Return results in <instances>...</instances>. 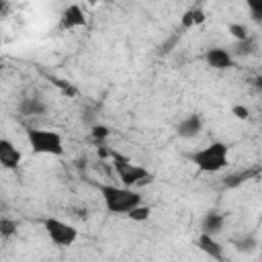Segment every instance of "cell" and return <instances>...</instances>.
Returning <instances> with one entry per match:
<instances>
[{"label": "cell", "instance_id": "cell-1", "mask_svg": "<svg viewBox=\"0 0 262 262\" xmlns=\"http://www.w3.org/2000/svg\"><path fill=\"white\" fill-rule=\"evenodd\" d=\"M104 209L113 215H127L135 205L141 203V194L133 190V186H117V184H100L98 186Z\"/></svg>", "mask_w": 262, "mask_h": 262}, {"label": "cell", "instance_id": "cell-2", "mask_svg": "<svg viewBox=\"0 0 262 262\" xmlns=\"http://www.w3.org/2000/svg\"><path fill=\"white\" fill-rule=\"evenodd\" d=\"M192 164L207 174H215L229 164V147L223 141H213L192 154Z\"/></svg>", "mask_w": 262, "mask_h": 262}, {"label": "cell", "instance_id": "cell-3", "mask_svg": "<svg viewBox=\"0 0 262 262\" xmlns=\"http://www.w3.org/2000/svg\"><path fill=\"white\" fill-rule=\"evenodd\" d=\"M27 141L35 154H43V156H61L63 154V139L57 131L27 129Z\"/></svg>", "mask_w": 262, "mask_h": 262}, {"label": "cell", "instance_id": "cell-4", "mask_svg": "<svg viewBox=\"0 0 262 262\" xmlns=\"http://www.w3.org/2000/svg\"><path fill=\"white\" fill-rule=\"evenodd\" d=\"M113 158H115V172H117L119 180L125 186H135V184H141V182H149L151 180V174L147 172V168L129 162L127 158H121L119 154H113Z\"/></svg>", "mask_w": 262, "mask_h": 262}, {"label": "cell", "instance_id": "cell-5", "mask_svg": "<svg viewBox=\"0 0 262 262\" xmlns=\"http://www.w3.org/2000/svg\"><path fill=\"white\" fill-rule=\"evenodd\" d=\"M43 229L45 233L49 235V239L55 244V246H61V248H68L72 246L76 239H78V229L68 223V221H61L57 217H47L43 219Z\"/></svg>", "mask_w": 262, "mask_h": 262}, {"label": "cell", "instance_id": "cell-6", "mask_svg": "<svg viewBox=\"0 0 262 262\" xmlns=\"http://www.w3.org/2000/svg\"><path fill=\"white\" fill-rule=\"evenodd\" d=\"M205 61L213 70H229L235 63V55H233V51H229L225 47H211L205 53Z\"/></svg>", "mask_w": 262, "mask_h": 262}, {"label": "cell", "instance_id": "cell-7", "mask_svg": "<svg viewBox=\"0 0 262 262\" xmlns=\"http://www.w3.org/2000/svg\"><path fill=\"white\" fill-rule=\"evenodd\" d=\"M23 162L20 149L10 139H0V164L6 170H16Z\"/></svg>", "mask_w": 262, "mask_h": 262}, {"label": "cell", "instance_id": "cell-8", "mask_svg": "<svg viewBox=\"0 0 262 262\" xmlns=\"http://www.w3.org/2000/svg\"><path fill=\"white\" fill-rule=\"evenodd\" d=\"M84 25H86V14H84L82 6H78V4H70L59 16V27L66 31H72V29H78Z\"/></svg>", "mask_w": 262, "mask_h": 262}, {"label": "cell", "instance_id": "cell-9", "mask_svg": "<svg viewBox=\"0 0 262 262\" xmlns=\"http://www.w3.org/2000/svg\"><path fill=\"white\" fill-rule=\"evenodd\" d=\"M201 129H203V119H201L199 115H188V117H184V119L178 123L176 133H178V137H182V139H192V137H196V135L201 133Z\"/></svg>", "mask_w": 262, "mask_h": 262}, {"label": "cell", "instance_id": "cell-10", "mask_svg": "<svg viewBox=\"0 0 262 262\" xmlns=\"http://www.w3.org/2000/svg\"><path fill=\"white\" fill-rule=\"evenodd\" d=\"M199 248H201L209 258H213V260H223V258H225L223 246H221V244L215 239V235H211V233L201 231V235H199Z\"/></svg>", "mask_w": 262, "mask_h": 262}, {"label": "cell", "instance_id": "cell-11", "mask_svg": "<svg viewBox=\"0 0 262 262\" xmlns=\"http://www.w3.org/2000/svg\"><path fill=\"white\" fill-rule=\"evenodd\" d=\"M223 223H225L223 213H219V211H207L205 217H203V221H201V231L211 233V235H217L223 229Z\"/></svg>", "mask_w": 262, "mask_h": 262}, {"label": "cell", "instance_id": "cell-12", "mask_svg": "<svg viewBox=\"0 0 262 262\" xmlns=\"http://www.w3.org/2000/svg\"><path fill=\"white\" fill-rule=\"evenodd\" d=\"M149 215H151V207H149V205H143V203L135 205V207L127 213V217H129L131 221H135V223H143V221H147Z\"/></svg>", "mask_w": 262, "mask_h": 262}, {"label": "cell", "instance_id": "cell-13", "mask_svg": "<svg viewBox=\"0 0 262 262\" xmlns=\"http://www.w3.org/2000/svg\"><path fill=\"white\" fill-rule=\"evenodd\" d=\"M20 111L25 115H37V113H43L45 111V104L39 98H27V100H23Z\"/></svg>", "mask_w": 262, "mask_h": 262}, {"label": "cell", "instance_id": "cell-14", "mask_svg": "<svg viewBox=\"0 0 262 262\" xmlns=\"http://www.w3.org/2000/svg\"><path fill=\"white\" fill-rule=\"evenodd\" d=\"M227 31H229V35H231L235 41H244V39L250 37V35H248V27L242 25V23H229V25H227Z\"/></svg>", "mask_w": 262, "mask_h": 262}, {"label": "cell", "instance_id": "cell-15", "mask_svg": "<svg viewBox=\"0 0 262 262\" xmlns=\"http://www.w3.org/2000/svg\"><path fill=\"white\" fill-rule=\"evenodd\" d=\"M256 49V45H254V41H252V37H248V39H244V41H235V45H233V55H250L252 51Z\"/></svg>", "mask_w": 262, "mask_h": 262}, {"label": "cell", "instance_id": "cell-16", "mask_svg": "<svg viewBox=\"0 0 262 262\" xmlns=\"http://www.w3.org/2000/svg\"><path fill=\"white\" fill-rule=\"evenodd\" d=\"M14 231H16V221H12V219H8V217H2V219H0V233H2V237L12 235Z\"/></svg>", "mask_w": 262, "mask_h": 262}, {"label": "cell", "instance_id": "cell-17", "mask_svg": "<svg viewBox=\"0 0 262 262\" xmlns=\"http://www.w3.org/2000/svg\"><path fill=\"white\" fill-rule=\"evenodd\" d=\"M246 6L256 20H262V0H246Z\"/></svg>", "mask_w": 262, "mask_h": 262}, {"label": "cell", "instance_id": "cell-18", "mask_svg": "<svg viewBox=\"0 0 262 262\" xmlns=\"http://www.w3.org/2000/svg\"><path fill=\"white\" fill-rule=\"evenodd\" d=\"M231 115L235 119H239V121H246V119H250V108L246 104H233L231 106Z\"/></svg>", "mask_w": 262, "mask_h": 262}, {"label": "cell", "instance_id": "cell-19", "mask_svg": "<svg viewBox=\"0 0 262 262\" xmlns=\"http://www.w3.org/2000/svg\"><path fill=\"white\" fill-rule=\"evenodd\" d=\"M254 248H256V242L252 237H244V239L235 242V250H239V252H252Z\"/></svg>", "mask_w": 262, "mask_h": 262}, {"label": "cell", "instance_id": "cell-20", "mask_svg": "<svg viewBox=\"0 0 262 262\" xmlns=\"http://www.w3.org/2000/svg\"><path fill=\"white\" fill-rule=\"evenodd\" d=\"M190 16H192V25L194 27H199V25H203L207 20L205 10H201V8H190Z\"/></svg>", "mask_w": 262, "mask_h": 262}, {"label": "cell", "instance_id": "cell-21", "mask_svg": "<svg viewBox=\"0 0 262 262\" xmlns=\"http://www.w3.org/2000/svg\"><path fill=\"white\" fill-rule=\"evenodd\" d=\"M92 137H94L96 141L106 139V137H108V127H104V125H94V127H92Z\"/></svg>", "mask_w": 262, "mask_h": 262}, {"label": "cell", "instance_id": "cell-22", "mask_svg": "<svg viewBox=\"0 0 262 262\" xmlns=\"http://www.w3.org/2000/svg\"><path fill=\"white\" fill-rule=\"evenodd\" d=\"M88 2H96V0H88Z\"/></svg>", "mask_w": 262, "mask_h": 262}]
</instances>
